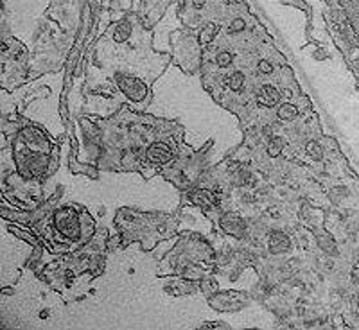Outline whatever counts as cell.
Returning <instances> with one entry per match:
<instances>
[{
  "instance_id": "10",
  "label": "cell",
  "mask_w": 359,
  "mask_h": 330,
  "mask_svg": "<svg viewBox=\"0 0 359 330\" xmlns=\"http://www.w3.org/2000/svg\"><path fill=\"white\" fill-rule=\"evenodd\" d=\"M307 154H309L311 158H315V160H321V156H323V151H321V145L318 142H309L307 144Z\"/></svg>"
},
{
  "instance_id": "1",
  "label": "cell",
  "mask_w": 359,
  "mask_h": 330,
  "mask_svg": "<svg viewBox=\"0 0 359 330\" xmlns=\"http://www.w3.org/2000/svg\"><path fill=\"white\" fill-rule=\"evenodd\" d=\"M56 228L65 237H70V239L78 237L79 226H78V219H76V212L70 208L60 210L56 214Z\"/></svg>"
},
{
  "instance_id": "9",
  "label": "cell",
  "mask_w": 359,
  "mask_h": 330,
  "mask_svg": "<svg viewBox=\"0 0 359 330\" xmlns=\"http://www.w3.org/2000/svg\"><path fill=\"white\" fill-rule=\"evenodd\" d=\"M214 36H215V25H212V23H210V25H207V27L203 29V31H201V33H199V43H210V41H212V40H214Z\"/></svg>"
},
{
  "instance_id": "11",
  "label": "cell",
  "mask_w": 359,
  "mask_h": 330,
  "mask_svg": "<svg viewBox=\"0 0 359 330\" xmlns=\"http://www.w3.org/2000/svg\"><path fill=\"white\" fill-rule=\"evenodd\" d=\"M127 36H129V27H127V23H121V25L115 29V33H113L115 41H124Z\"/></svg>"
},
{
  "instance_id": "4",
  "label": "cell",
  "mask_w": 359,
  "mask_h": 330,
  "mask_svg": "<svg viewBox=\"0 0 359 330\" xmlns=\"http://www.w3.org/2000/svg\"><path fill=\"white\" fill-rule=\"evenodd\" d=\"M278 99H280V94L276 92L273 84H264L257 95V103L260 106H266V108H273L275 104H278Z\"/></svg>"
},
{
  "instance_id": "12",
  "label": "cell",
  "mask_w": 359,
  "mask_h": 330,
  "mask_svg": "<svg viewBox=\"0 0 359 330\" xmlns=\"http://www.w3.org/2000/svg\"><path fill=\"white\" fill-rule=\"evenodd\" d=\"M282 147H284V142H282L280 138H275V140L268 145V153H270V156H278Z\"/></svg>"
},
{
  "instance_id": "7",
  "label": "cell",
  "mask_w": 359,
  "mask_h": 330,
  "mask_svg": "<svg viewBox=\"0 0 359 330\" xmlns=\"http://www.w3.org/2000/svg\"><path fill=\"white\" fill-rule=\"evenodd\" d=\"M192 201L198 205H214L215 198L210 192H207V190H196L192 194Z\"/></svg>"
},
{
  "instance_id": "3",
  "label": "cell",
  "mask_w": 359,
  "mask_h": 330,
  "mask_svg": "<svg viewBox=\"0 0 359 330\" xmlns=\"http://www.w3.org/2000/svg\"><path fill=\"white\" fill-rule=\"evenodd\" d=\"M148 158H149L153 164H169L172 158V151L167 144L155 142L148 147Z\"/></svg>"
},
{
  "instance_id": "14",
  "label": "cell",
  "mask_w": 359,
  "mask_h": 330,
  "mask_svg": "<svg viewBox=\"0 0 359 330\" xmlns=\"http://www.w3.org/2000/svg\"><path fill=\"white\" fill-rule=\"evenodd\" d=\"M259 72H262V74H271V72H273V65H271L270 61L260 60L259 61Z\"/></svg>"
},
{
  "instance_id": "8",
  "label": "cell",
  "mask_w": 359,
  "mask_h": 330,
  "mask_svg": "<svg viewBox=\"0 0 359 330\" xmlns=\"http://www.w3.org/2000/svg\"><path fill=\"white\" fill-rule=\"evenodd\" d=\"M228 84H230V90H233V92H239V90L243 88V84H244V74H243V72H233L232 76H230V81H228Z\"/></svg>"
},
{
  "instance_id": "5",
  "label": "cell",
  "mask_w": 359,
  "mask_h": 330,
  "mask_svg": "<svg viewBox=\"0 0 359 330\" xmlns=\"http://www.w3.org/2000/svg\"><path fill=\"white\" fill-rule=\"evenodd\" d=\"M343 4V7L347 9L348 18L352 22L354 29L359 33V0H339Z\"/></svg>"
},
{
  "instance_id": "2",
  "label": "cell",
  "mask_w": 359,
  "mask_h": 330,
  "mask_svg": "<svg viewBox=\"0 0 359 330\" xmlns=\"http://www.w3.org/2000/svg\"><path fill=\"white\" fill-rule=\"evenodd\" d=\"M119 86H121L122 92H124V94H126L131 101H135V103L144 101V97H146V94H148L146 84H144L140 79H137V77L121 76L119 77Z\"/></svg>"
},
{
  "instance_id": "15",
  "label": "cell",
  "mask_w": 359,
  "mask_h": 330,
  "mask_svg": "<svg viewBox=\"0 0 359 330\" xmlns=\"http://www.w3.org/2000/svg\"><path fill=\"white\" fill-rule=\"evenodd\" d=\"M244 29V22L243 20H233L232 25H230V33H237V31H243Z\"/></svg>"
},
{
  "instance_id": "16",
  "label": "cell",
  "mask_w": 359,
  "mask_h": 330,
  "mask_svg": "<svg viewBox=\"0 0 359 330\" xmlns=\"http://www.w3.org/2000/svg\"><path fill=\"white\" fill-rule=\"evenodd\" d=\"M205 4V0H194V7H201Z\"/></svg>"
},
{
  "instance_id": "13",
  "label": "cell",
  "mask_w": 359,
  "mask_h": 330,
  "mask_svg": "<svg viewBox=\"0 0 359 330\" xmlns=\"http://www.w3.org/2000/svg\"><path fill=\"white\" fill-rule=\"evenodd\" d=\"M230 63H232V54L230 52H221L217 56V65L219 66H228Z\"/></svg>"
},
{
  "instance_id": "6",
  "label": "cell",
  "mask_w": 359,
  "mask_h": 330,
  "mask_svg": "<svg viewBox=\"0 0 359 330\" xmlns=\"http://www.w3.org/2000/svg\"><path fill=\"white\" fill-rule=\"evenodd\" d=\"M276 115H278V119H280V121H293V119H296V117H298V108H296V106H293V104H287V103H284V104L278 108Z\"/></svg>"
}]
</instances>
